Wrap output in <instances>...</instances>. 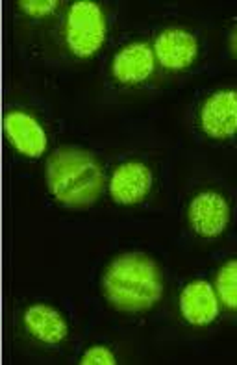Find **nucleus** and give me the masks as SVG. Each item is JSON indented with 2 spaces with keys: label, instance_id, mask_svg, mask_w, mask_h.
<instances>
[{
  "label": "nucleus",
  "instance_id": "5",
  "mask_svg": "<svg viewBox=\"0 0 237 365\" xmlns=\"http://www.w3.org/2000/svg\"><path fill=\"white\" fill-rule=\"evenodd\" d=\"M196 125L206 138L228 141L237 135V89L223 88L209 93L200 104Z\"/></svg>",
  "mask_w": 237,
  "mask_h": 365
},
{
  "label": "nucleus",
  "instance_id": "14",
  "mask_svg": "<svg viewBox=\"0 0 237 365\" xmlns=\"http://www.w3.org/2000/svg\"><path fill=\"white\" fill-rule=\"evenodd\" d=\"M80 365H115L117 356L115 352L106 345H93L80 356Z\"/></svg>",
  "mask_w": 237,
  "mask_h": 365
},
{
  "label": "nucleus",
  "instance_id": "11",
  "mask_svg": "<svg viewBox=\"0 0 237 365\" xmlns=\"http://www.w3.org/2000/svg\"><path fill=\"white\" fill-rule=\"evenodd\" d=\"M23 327L30 338L41 345H61L69 336V324L54 306L38 302L23 314Z\"/></svg>",
  "mask_w": 237,
  "mask_h": 365
},
{
  "label": "nucleus",
  "instance_id": "6",
  "mask_svg": "<svg viewBox=\"0 0 237 365\" xmlns=\"http://www.w3.org/2000/svg\"><path fill=\"white\" fill-rule=\"evenodd\" d=\"M154 56L162 69L169 73H181L195 63L200 52L196 36L187 28L169 26L163 28L152 43Z\"/></svg>",
  "mask_w": 237,
  "mask_h": 365
},
{
  "label": "nucleus",
  "instance_id": "13",
  "mask_svg": "<svg viewBox=\"0 0 237 365\" xmlns=\"http://www.w3.org/2000/svg\"><path fill=\"white\" fill-rule=\"evenodd\" d=\"M60 2L56 0H21L17 2L19 11H23L26 17L32 19H47L54 15L60 9Z\"/></svg>",
  "mask_w": 237,
  "mask_h": 365
},
{
  "label": "nucleus",
  "instance_id": "9",
  "mask_svg": "<svg viewBox=\"0 0 237 365\" xmlns=\"http://www.w3.org/2000/svg\"><path fill=\"white\" fill-rule=\"evenodd\" d=\"M4 134L11 147L24 158L38 160L47 153L48 135L36 115L23 110H11L4 115Z\"/></svg>",
  "mask_w": 237,
  "mask_h": 365
},
{
  "label": "nucleus",
  "instance_id": "3",
  "mask_svg": "<svg viewBox=\"0 0 237 365\" xmlns=\"http://www.w3.org/2000/svg\"><path fill=\"white\" fill-rule=\"evenodd\" d=\"M107 39L106 11L93 0H78L67 8L63 21V41L67 51L78 58L89 60L100 52Z\"/></svg>",
  "mask_w": 237,
  "mask_h": 365
},
{
  "label": "nucleus",
  "instance_id": "12",
  "mask_svg": "<svg viewBox=\"0 0 237 365\" xmlns=\"http://www.w3.org/2000/svg\"><path fill=\"white\" fill-rule=\"evenodd\" d=\"M215 292L221 306L237 314V258L224 262L215 277Z\"/></svg>",
  "mask_w": 237,
  "mask_h": 365
},
{
  "label": "nucleus",
  "instance_id": "10",
  "mask_svg": "<svg viewBox=\"0 0 237 365\" xmlns=\"http://www.w3.org/2000/svg\"><path fill=\"white\" fill-rule=\"evenodd\" d=\"M178 306L186 323L202 329L217 319L221 301L215 292V286L206 280H193L181 289Z\"/></svg>",
  "mask_w": 237,
  "mask_h": 365
},
{
  "label": "nucleus",
  "instance_id": "15",
  "mask_svg": "<svg viewBox=\"0 0 237 365\" xmlns=\"http://www.w3.org/2000/svg\"><path fill=\"white\" fill-rule=\"evenodd\" d=\"M228 46H230V52H232V56L237 60V26L233 28L230 37H228Z\"/></svg>",
  "mask_w": 237,
  "mask_h": 365
},
{
  "label": "nucleus",
  "instance_id": "8",
  "mask_svg": "<svg viewBox=\"0 0 237 365\" xmlns=\"http://www.w3.org/2000/svg\"><path fill=\"white\" fill-rule=\"evenodd\" d=\"M156 56L147 41H130L115 52L112 60V76L117 83L134 88L152 78L156 71Z\"/></svg>",
  "mask_w": 237,
  "mask_h": 365
},
{
  "label": "nucleus",
  "instance_id": "2",
  "mask_svg": "<svg viewBox=\"0 0 237 365\" xmlns=\"http://www.w3.org/2000/svg\"><path fill=\"white\" fill-rule=\"evenodd\" d=\"M47 190L60 206L91 208L104 191V167L93 153L78 147H61L48 156Z\"/></svg>",
  "mask_w": 237,
  "mask_h": 365
},
{
  "label": "nucleus",
  "instance_id": "1",
  "mask_svg": "<svg viewBox=\"0 0 237 365\" xmlns=\"http://www.w3.org/2000/svg\"><path fill=\"white\" fill-rule=\"evenodd\" d=\"M165 280L159 264L144 252H122L106 265L100 292L107 304L122 314L152 310L162 301Z\"/></svg>",
  "mask_w": 237,
  "mask_h": 365
},
{
  "label": "nucleus",
  "instance_id": "4",
  "mask_svg": "<svg viewBox=\"0 0 237 365\" xmlns=\"http://www.w3.org/2000/svg\"><path fill=\"white\" fill-rule=\"evenodd\" d=\"M232 219L230 202L218 190L208 187L193 195L187 206L189 228L202 240H217L228 230Z\"/></svg>",
  "mask_w": 237,
  "mask_h": 365
},
{
  "label": "nucleus",
  "instance_id": "7",
  "mask_svg": "<svg viewBox=\"0 0 237 365\" xmlns=\"http://www.w3.org/2000/svg\"><path fill=\"white\" fill-rule=\"evenodd\" d=\"M152 169L141 160H126L115 167L107 180V193L119 206H135L150 195Z\"/></svg>",
  "mask_w": 237,
  "mask_h": 365
}]
</instances>
